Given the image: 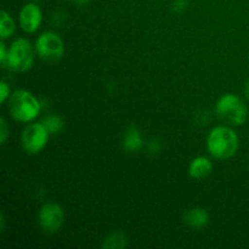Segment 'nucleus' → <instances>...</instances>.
<instances>
[{"mask_svg": "<svg viewBox=\"0 0 249 249\" xmlns=\"http://www.w3.org/2000/svg\"><path fill=\"white\" fill-rule=\"evenodd\" d=\"M7 97H10V87L6 82H1L0 83V101L1 104L6 101Z\"/></svg>", "mask_w": 249, "mask_h": 249, "instance_id": "nucleus-16", "label": "nucleus"}, {"mask_svg": "<svg viewBox=\"0 0 249 249\" xmlns=\"http://www.w3.org/2000/svg\"><path fill=\"white\" fill-rule=\"evenodd\" d=\"M9 138V125L4 118L0 119V142L4 145Z\"/></svg>", "mask_w": 249, "mask_h": 249, "instance_id": "nucleus-15", "label": "nucleus"}, {"mask_svg": "<svg viewBox=\"0 0 249 249\" xmlns=\"http://www.w3.org/2000/svg\"><path fill=\"white\" fill-rule=\"evenodd\" d=\"M187 7V0H174L173 1V10L175 12H182Z\"/></svg>", "mask_w": 249, "mask_h": 249, "instance_id": "nucleus-17", "label": "nucleus"}, {"mask_svg": "<svg viewBox=\"0 0 249 249\" xmlns=\"http://www.w3.org/2000/svg\"><path fill=\"white\" fill-rule=\"evenodd\" d=\"M245 94H246V97L249 100V80L245 85Z\"/></svg>", "mask_w": 249, "mask_h": 249, "instance_id": "nucleus-21", "label": "nucleus"}, {"mask_svg": "<svg viewBox=\"0 0 249 249\" xmlns=\"http://www.w3.org/2000/svg\"><path fill=\"white\" fill-rule=\"evenodd\" d=\"M15 33V22L12 17L5 10L1 11L0 16V36L2 40L10 38Z\"/></svg>", "mask_w": 249, "mask_h": 249, "instance_id": "nucleus-13", "label": "nucleus"}, {"mask_svg": "<svg viewBox=\"0 0 249 249\" xmlns=\"http://www.w3.org/2000/svg\"><path fill=\"white\" fill-rule=\"evenodd\" d=\"M43 12L36 2H28L19 11V24L26 33H34L40 27Z\"/></svg>", "mask_w": 249, "mask_h": 249, "instance_id": "nucleus-8", "label": "nucleus"}, {"mask_svg": "<svg viewBox=\"0 0 249 249\" xmlns=\"http://www.w3.org/2000/svg\"><path fill=\"white\" fill-rule=\"evenodd\" d=\"M216 114L231 125H242L248 118V108L237 95L225 94L218 100Z\"/></svg>", "mask_w": 249, "mask_h": 249, "instance_id": "nucleus-3", "label": "nucleus"}, {"mask_svg": "<svg viewBox=\"0 0 249 249\" xmlns=\"http://www.w3.org/2000/svg\"><path fill=\"white\" fill-rule=\"evenodd\" d=\"M49 135L50 134L43 123L29 124L22 133V147L29 155H36L45 147Z\"/></svg>", "mask_w": 249, "mask_h": 249, "instance_id": "nucleus-6", "label": "nucleus"}, {"mask_svg": "<svg viewBox=\"0 0 249 249\" xmlns=\"http://www.w3.org/2000/svg\"><path fill=\"white\" fill-rule=\"evenodd\" d=\"M184 223L192 230H201L209 223V214L204 208H191L184 214Z\"/></svg>", "mask_w": 249, "mask_h": 249, "instance_id": "nucleus-9", "label": "nucleus"}, {"mask_svg": "<svg viewBox=\"0 0 249 249\" xmlns=\"http://www.w3.org/2000/svg\"><path fill=\"white\" fill-rule=\"evenodd\" d=\"M65 213L60 204L45 203L39 211V225L48 235L56 233L63 225Z\"/></svg>", "mask_w": 249, "mask_h": 249, "instance_id": "nucleus-7", "label": "nucleus"}, {"mask_svg": "<svg viewBox=\"0 0 249 249\" xmlns=\"http://www.w3.org/2000/svg\"><path fill=\"white\" fill-rule=\"evenodd\" d=\"M0 223H1V228H0V230L4 231L5 230V218H4V215H1V218H0Z\"/></svg>", "mask_w": 249, "mask_h": 249, "instance_id": "nucleus-22", "label": "nucleus"}, {"mask_svg": "<svg viewBox=\"0 0 249 249\" xmlns=\"http://www.w3.org/2000/svg\"><path fill=\"white\" fill-rule=\"evenodd\" d=\"M240 140L235 130L229 126L218 125L213 128L207 139L208 152L218 160H229L236 155Z\"/></svg>", "mask_w": 249, "mask_h": 249, "instance_id": "nucleus-1", "label": "nucleus"}, {"mask_svg": "<svg viewBox=\"0 0 249 249\" xmlns=\"http://www.w3.org/2000/svg\"><path fill=\"white\" fill-rule=\"evenodd\" d=\"M9 111L15 121L29 123L39 116L40 104L32 92L19 89L10 95Z\"/></svg>", "mask_w": 249, "mask_h": 249, "instance_id": "nucleus-2", "label": "nucleus"}, {"mask_svg": "<svg viewBox=\"0 0 249 249\" xmlns=\"http://www.w3.org/2000/svg\"><path fill=\"white\" fill-rule=\"evenodd\" d=\"M143 145L142 136L139 129L129 128L124 134L123 148L126 152H135L139 151Z\"/></svg>", "mask_w": 249, "mask_h": 249, "instance_id": "nucleus-11", "label": "nucleus"}, {"mask_svg": "<svg viewBox=\"0 0 249 249\" xmlns=\"http://www.w3.org/2000/svg\"><path fill=\"white\" fill-rule=\"evenodd\" d=\"M41 123L45 125L46 130L49 131V134H58L62 131L63 129V121L61 117L56 116V114H50V116L45 117L43 119Z\"/></svg>", "mask_w": 249, "mask_h": 249, "instance_id": "nucleus-14", "label": "nucleus"}, {"mask_svg": "<svg viewBox=\"0 0 249 249\" xmlns=\"http://www.w3.org/2000/svg\"><path fill=\"white\" fill-rule=\"evenodd\" d=\"M34 63V49L27 39L18 38L11 44L2 67L14 72H27Z\"/></svg>", "mask_w": 249, "mask_h": 249, "instance_id": "nucleus-4", "label": "nucleus"}, {"mask_svg": "<svg viewBox=\"0 0 249 249\" xmlns=\"http://www.w3.org/2000/svg\"><path fill=\"white\" fill-rule=\"evenodd\" d=\"M160 148H162V143H160V141L152 140L148 142V151H150L151 153H158L160 151Z\"/></svg>", "mask_w": 249, "mask_h": 249, "instance_id": "nucleus-18", "label": "nucleus"}, {"mask_svg": "<svg viewBox=\"0 0 249 249\" xmlns=\"http://www.w3.org/2000/svg\"><path fill=\"white\" fill-rule=\"evenodd\" d=\"M32 1H40V0H32Z\"/></svg>", "mask_w": 249, "mask_h": 249, "instance_id": "nucleus-23", "label": "nucleus"}, {"mask_svg": "<svg viewBox=\"0 0 249 249\" xmlns=\"http://www.w3.org/2000/svg\"><path fill=\"white\" fill-rule=\"evenodd\" d=\"M213 170V163L207 157H197L190 163L189 174L194 179L207 178Z\"/></svg>", "mask_w": 249, "mask_h": 249, "instance_id": "nucleus-10", "label": "nucleus"}, {"mask_svg": "<svg viewBox=\"0 0 249 249\" xmlns=\"http://www.w3.org/2000/svg\"><path fill=\"white\" fill-rule=\"evenodd\" d=\"M7 53H9V50L6 49V45L4 44V41H1L0 43V62H1V65L6 61Z\"/></svg>", "mask_w": 249, "mask_h": 249, "instance_id": "nucleus-19", "label": "nucleus"}, {"mask_svg": "<svg viewBox=\"0 0 249 249\" xmlns=\"http://www.w3.org/2000/svg\"><path fill=\"white\" fill-rule=\"evenodd\" d=\"M73 2H75L77 5H85L90 1V0H72Z\"/></svg>", "mask_w": 249, "mask_h": 249, "instance_id": "nucleus-20", "label": "nucleus"}, {"mask_svg": "<svg viewBox=\"0 0 249 249\" xmlns=\"http://www.w3.org/2000/svg\"><path fill=\"white\" fill-rule=\"evenodd\" d=\"M128 245V236L124 232H122V231H116V232L111 233V235L105 238L101 247L107 249H123Z\"/></svg>", "mask_w": 249, "mask_h": 249, "instance_id": "nucleus-12", "label": "nucleus"}, {"mask_svg": "<svg viewBox=\"0 0 249 249\" xmlns=\"http://www.w3.org/2000/svg\"><path fill=\"white\" fill-rule=\"evenodd\" d=\"M36 53L48 62H57L65 53V45L57 33L46 31L38 36L36 41Z\"/></svg>", "mask_w": 249, "mask_h": 249, "instance_id": "nucleus-5", "label": "nucleus"}]
</instances>
